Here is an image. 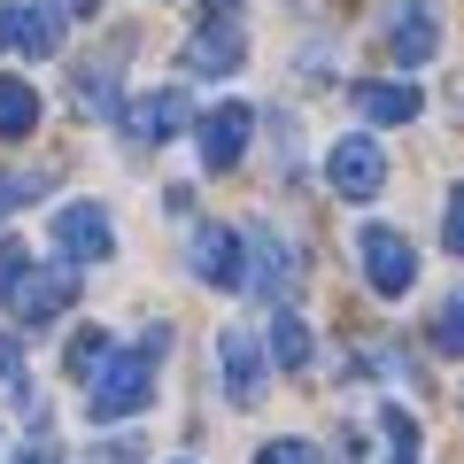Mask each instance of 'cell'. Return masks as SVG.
<instances>
[{
  "label": "cell",
  "instance_id": "1",
  "mask_svg": "<svg viewBox=\"0 0 464 464\" xmlns=\"http://www.w3.org/2000/svg\"><path fill=\"white\" fill-rule=\"evenodd\" d=\"M163 341H170V333L155 325L140 348H109V356H101V372L85 380V387H93V418H101V426H109V418H132L140 402L155 395V356H163Z\"/></svg>",
  "mask_w": 464,
  "mask_h": 464
},
{
  "label": "cell",
  "instance_id": "2",
  "mask_svg": "<svg viewBox=\"0 0 464 464\" xmlns=\"http://www.w3.org/2000/svg\"><path fill=\"white\" fill-rule=\"evenodd\" d=\"M325 186L341 201H372L387 186V155H380V140H364V132H348V140H333V155H325Z\"/></svg>",
  "mask_w": 464,
  "mask_h": 464
},
{
  "label": "cell",
  "instance_id": "3",
  "mask_svg": "<svg viewBox=\"0 0 464 464\" xmlns=\"http://www.w3.org/2000/svg\"><path fill=\"white\" fill-rule=\"evenodd\" d=\"M356 248H364L372 295H411V286H418V248L402 240L395 225H364V232H356Z\"/></svg>",
  "mask_w": 464,
  "mask_h": 464
},
{
  "label": "cell",
  "instance_id": "4",
  "mask_svg": "<svg viewBox=\"0 0 464 464\" xmlns=\"http://www.w3.org/2000/svg\"><path fill=\"white\" fill-rule=\"evenodd\" d=\"M0 302L16 310V325H54V317L78 302V279H70V264H54V271H32V264H24V279L8 286Z\"/></svg>",
  "mask_w": 464,
  "mask_h": 464
},
{
  "label": "cell",
  "instance_id": "5",
  "mask_svg": "<svg viewBox=\"0 0 464 464\" xmlns=\"http://www.w3.org/2000/svg\"><path fill=\"white\" fill-rule=\"evenodd\" d=\"M186 256H194V279H201V286H217V295H240V286H248V264H240V232H232V225H194Z\"/></svg>",
  "mask_w": 464,
  "mask_h": 464
},
{
  "label": "cell",
  "instance_id": "6",
  "mask_svg": "<svg viewBox=\"0 0 464 464\" xmlns=\"http://www.w3.org/2000/svg\"><path fill=\"white\" fill-rule=\"evenodd\" d=\"M248 124H256V109H248V101H217V109L194 124L201 163H209V170H240V155H248Z\"/></svg>",
  "mask_w": 464,
  "mask_h": 464
},
{
  "label": "cell",
  "instance_id": "7",
  "mask_svg": "<svg viewBox=\"0 0 464 464\" xmlns=\"http://www.w3.org/2000/svg\"><path fill=\"white\" fill-rule=\"evenodd\" d=\"M54 248H63L70 264H109V256H116L109 209H93V201H70V209L54 217Z\"/></svg>",
  "mask_w": 464,
  "mask_h": 464
},
{
  "label": "cell",
  "instance_id": "8",
  "mask_svg": "<svg viewBox=\"0 0 464 464\" xmlns=\"http://www.w3.org/2000/svg\"><path fill=\"white\" fill-rule=\"evenodd\" d=\"M116 116H124V140H132V148H163V140L186 132V93L163 85V93H140L132 109H116Z\"/></svg>",
  "mask_w": 464,
  "mask_h": 464
},
{
  "label": "cell",
  "instance_id": "9",
  "mask_svg": "<svg viewBox=\"0 0 464 464\" xmlns=\"http://www.w3.org/2000/svg\"><path fill=\"white\" fill-rule=\"evenodd\" d=\"M63 47V16L39 8V0H16V8H0V54H54Z\"/></svg>",
  "mask_w": 464,
  "mask_h": 464
},
{
  "label": "cell",
  "instance_id": "10",
  "mask_svg": "<svg viewBox=\"0 0 464 464\" xmlns=\"http://www.w3.org/2000/svg\"><path fill=\"white\" fill-rule=\"evenodd\" d=\"M248 63V32L232 16H209L194 39H186V70H201V78H232V70Z\"/></svg>",
  "mask_w": 464,
  "mask_h": 464
},
{
  "label": "cell",
  "instance_id": "11",
  "mask_svg": "<svg viewBox=\"0 0 464 464\" xmlns=\"http://www.w3.org/2000/svg\"><path fill=\"white\" fill-rule=\"evenodd\" d=\"M217 372H225V395L240 402V411H248V402L264 395V341L232 325L225 341H217Z\"/></svg>",
  "mask_w": 464,
  "mask_h": 464
},
{
  "label": "cell",
  "instance_id": "12",
  "mask_svg": "<svg viewBox=\"0 0 464 464\" xmlns=\"http://www.w3.org/2000/svg\"><path fill=\"white\" fill-rule=\"evenodd\" d=\"M387 54H395L402 70L433 63V54H441V24H433V8H395V16H387Z\"/></svg>",
  "mask_w": 464,
  "mask_h": 464
},
{
  "label": "cell",
  "instance_id": "13",
  "mask_svg": "<svg viewBox=\"0 0 464 464\" xmlns=\"http://www.w3.org/2000/svg\"><path fill=\"white\" fill-rule=\"evenodd\" d=\"M348 101L372 116V124H411L426 101H418V85H380V78H364V85H348Z\"/></svg>",
  "mask_w": 464,
  "mask_h": 464
},
{
  "label": "cell",
  "instance_id": "14",
  "mask_svg": "<svg viewBox=\"0 0 464 464\" xmlns=\"http://www.w3.org/2000/svg\"><path fill=\"white\" fill-rule=\"evenodd\" d=\"M116 78H124V47H109L101 63L78 70V109L85 116H116Z\"/></svg>",
  "mask_w": 464,
  "mask_h": 464
},
{
  "label": "cell",
  "instance_id": "15",
  "mask_svg": "<svg viewBox=\"0 0 464 464\" xmlns=\"http://www.w3.org/2000/svg\"><path fill=\"white\" fill-rule=\"evenodd\" d=\"M240 240H256V248H264V264H256V295H271V302H279V286L286 279H295V248H286V240H279V232H264V225H256V232H240Z\"/></svg>",
  "mask_w": 464,
  "mask_h": 464
},
{
  "label": "cell",
  "instance_id": "16",
  "mask_svg": "<svg viewBox=\"0 0 464 464\" xmlns=\"http://www.w3.org/2000/svg\"><path fill=\"white\" fill-rule=\"evenodd\" d=\"M39 124V93L24 78H0V140H24Z\"/></svg>",
  "mask_w": 464,
  "mask_h": 464
},
{
  "label": "cell",
  "instance_id": "17",
  "mask_svg": "<svg viewBox=\"0 0 464 464\" xmlns=\"http://www.w3.org/2000/svg\"><path fill=\"white\" fill-rule=\"evenodd\" d=\"M271 364H279V372H302V364H310V325H302L295 310L271 317Z\"/></svg>",
  "mask_w": 464,
  "mask_h": 464
},
{
  "label": "cell",
  "instance_id": "18",
  "mask_svg": "<svg viewBox=\"0 0 464 464\" xmlns=\"http://www.w3.org/2000/svg\"><path fill=\"white\" fill-rule=\"evenodd\" d=\"M109 333H101V325H85L78 333V341H70V356H63V372H70V380H93V372H101V356H109Z\"/></svg>",
  "mask_w": 464,
  "mask_h": 464
},
{
  "label": "cell",
  "instance_id": "19",
  "mask_svg": "<svg viewBox=\"0 0 464 464\" xmlns=\"http://www.w3.org/2000/svg\"><path fill=\"white\" fill-rule=\"evenodd\" d=\"M433 348H441V356H464V286L433 310Z\"/></svg>",
  "mask_w": 464,
  "mask_h": 464
},
{
  "label": "cell",
  "instance_id": "20",
  "mask_svg": "<svg viewBox=\"0 0 464 464\" xmlns=\"http://www.w3.org/2000/svg\"><path fill=\"white\" fill-rule=\"evenodd\" d=\"M54 186V170H16V179H0V217L16 209V201H39Z\"/></svg>",
  "mask_w": 464,
  "mask_h": 464
},
{
  "label": "cell",
  "instance_id": "21",
  "mask_svg": "<svg viewBox=\"0 0 464 464\" xmlns=\"http://www.w3.org/2000/svg\"><path fill=\"white\" fill-rule=\"evenodd\" d=\"M387 464H418V426L402 411H387Z\"/></svg>",
  "mask_w": 464,
  "mask_h": 464
},
{
  "label": "cell",
  "instance_id": "22",
  "mask_svg": "<svg viewBox=\"0 0 464 464\" xmlns=\"http://www.w3.org/2000/svg\"><path fill=\"white\" fill-rule=\"evenodd\" d=\"M256 464H317V449L310 441H264V449H256Z\"/></svg>",
  "mask_w": 464,
  "mask_h": 464
},
{
  "label": "cell",
  "instance_id": "23",
  "mask_svg": "<svg viewBox=\"0 0 464 464\" xmlns=\"http://www.w3.org/2000/svg\"><path fill=\"white\" fill-rule=\"evenodd\" d=\"M16 279H24V248H16V240H0V295H8Z\"/></svg>",
  "mask_w": 464,
  "mask_h": 464
},
{
  "label": "cell",
  "instance_id": "24",
  "mask_svg": "<svg viewBox=\"0 0 464 464\" xmlns=\"http://www.w3.org/2000/svg\"><path fill=\"white\" fill-rule=\"evenodd\" d=\"M441 240H449V248L464 256V186H457V194H449V232H441Z\"/></svg>",
  "mask_w": 464,
  "mask_h": 464
},
{
  "label": "cell",
  "instance_id": "25",
  "mask_svg": "<svg viewBox=\"0 0 464 464\" xmlns=\"http://www.w3.org/2000/svg\"><path fill=\"white\" fill-rule=\"evenodd\" d=\"M24 372V348H16V333H0V380H16Z\"/></svg>",
  "mask_w": 464,
  "mask_h": 464
},
{
  "label": "cell",
  "instance_id": "26",
  "mask_svg": "<svg viewBox=\"0 0 464 464\" xmlns=\"http://www.w3.org/2000/svg\"><path fill=\"white\" fill-rule=\"evenodd\" d=\"M16 464H63V457H54V441L39 433V441H24V457H16Z\"/></svg>",
  "mask_w": 464,
  "mask_h": 464
},
{
  "label": "cell",
  "instance_id": "27",
  "mask_svg": "<svg viewBox=\"0 0 464 464\" xmlns=\"http://www.w3.org/2000/svg\"><path fill=\"white\" fill-rule=\"evenodd\" d=\"M54 8H70V16H93V8H101V0H54Z\"/></svg>",
  "mask_w": 464,
  "mask_h": 464
},
{
  "label": "cell",
  "instance_id": "28",
  "mask_svg": "<svg viewBox=\"0 0 464 464\" xmlns=\"http://www.w3.org/2000/svg\"><path fill=\"white\" fill-rule=\"evenodd\" d=\"M209 16H232V0H209Z\"/></svg>",
  "mask_w": 464,
  "mask_h": 464
}]
</instances>
